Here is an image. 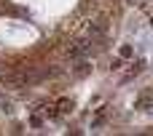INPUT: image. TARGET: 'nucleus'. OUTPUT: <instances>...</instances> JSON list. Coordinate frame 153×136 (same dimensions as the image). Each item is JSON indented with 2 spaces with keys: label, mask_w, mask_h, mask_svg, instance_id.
Here are the masks:
<instances>
[{
  "label": "nucleus",
  "mask_w": 153,
  "mask_h": 136,
  "mask_svg": "<svg viewBox=\"0 0 153 136\" xmlns=\"http://www.w3.org/2000/svg\"><path fill=\"white\" fill-rule=\"evenodd\" d=\"M102 123H105V110H100V112H97V118H94V123H91V126H94V128H100Z\"/></svg>",
  "instance_id": "obj_5"
},
{
  "label": "nucleus",
  "mask_w": 153,
  "mask_h": 136,
  "mask_svg": "<svg viewBox=\"0 0 153 136\" xmlns=\"http://www.w3.org/2000/svg\"><path fill=\"white\" fill-rule=\"evenodd\" d=\"M89 51H91V43H86V40H73L67 45V56L70 59H83Z\"/></svg>",
  "instance_id": "obj_1"
},
{
  "label": "nucleus",
  "mask_w": 153,
  "mask_h": 136,
  "mask_svg": "<svg viewBox=\"0 0 153 136\" xmlns=\"http://www.w3.org/2000/svg\"><path fill=\"white\" fill-rule=\"evenodd\" d=\"M30 123H32V128H40V126H43V120H40L38 115H32V120H30Z\"/></svg>",
  "instance_id": "obj_6"
},
{
  "label": "nucleus",
  "mask_w": 153,
  "mask_h": 136,
  "mask_svg": "<svg viewBox=\"0 0 153 136\" xmlns=\"http://www.w3.org/2000/svg\"><path fill=\"white\" fill-rule=\"evenodd\" d=\"M89 72H91V61H89L86 56H83V59H75V67H73V75H75V78H86Z\"/></svg>",
  "instance_id": "obj_2"
},
{
  "label": "nucleus",
  "mask_w": 153,
  "mask_h": 136,
  "mask_svg": "<svg viewBox=\"0 0 153 136\" xmlns=\"http://www.w3.org/2000/svg\"><path fill=\"white\" fill-rule=\"evenodd\" d=\"M151 104H153V94H143L137 99V110H151Z\"/></svg>",
  "instance_id": "obj_4"
},
{
  "label": "nucleus",
  "mask_w": 153,
  "mask_h": 136,
  "mask_svg": "<svg viewBox=\"0 0 153 136\" xmlns=\"http://www.w3.org/2000/svg\"><path fill=\"white\" fill-rule=\"evenodd\" d=\"M121 56H124V59H126V56H132V48H129V45H124V48H121Z\"/></svg>",
  "instance_id": "obj_7"
},
{
  "label": "nucleus",
  "mask_w": 153,
  "mask_h": 136,
  "mask_svg": "<svg viewBox=\"0 0 153 136\" xmlns=\"http://www.w3.org/2000/svg\"><path fill=\"white\" fill-rule=\"evenodd\" d=\"M73 110H75V102H73V99H59V102H56V118L70 115Z\"/></svg>",
  "instance_id": "obj_3"
}]
</instances>
